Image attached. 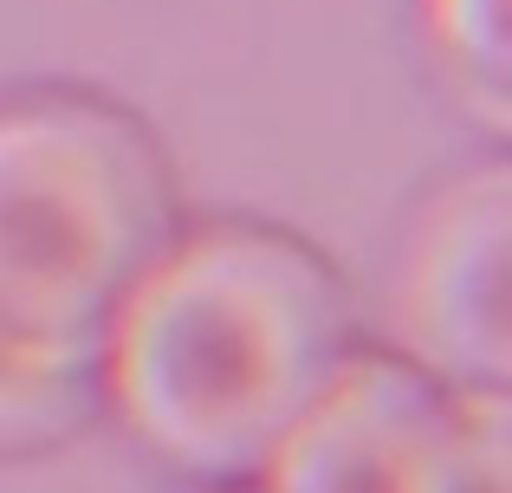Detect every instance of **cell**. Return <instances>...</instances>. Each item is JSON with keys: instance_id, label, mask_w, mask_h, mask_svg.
I'll list each match as a JSON object with an SVG mask.
<instances>
[{"instance_id": "cell-6", "label": "cell", "mask_w": 512, "mask_h": 493, "mask_svg": "<svg viewBox=\"0 0 512 493\" xmlns=\"http://www.w3.org/2000/svg\"><path fill=\"white\" fill-rule=\"evenodd\" d=\"M428 46L480 130H512V0H428Z\"/></svg>"}, {"instance_id": "cell-1", "label": "cell", "mask_w": 512, "mask_h": 493, "mask_svg": "<svg viewBox=\"0 0 512 493\" xmlns=\"http://www.w3.org/2000/svg\"><path fill=\"white\" fill-rule=\"evenodd\" d=\"M344 364L350 318L331 266L266 228L175 241L104 338V390L130 435L208 481H260Z\"/></svg>"}, {"instance_id": "cell-7", "label": "cell", "mask_w": 512, "mask_h": 493, "mask_svg": "<svg viewBox=\"0 0 512 493\" xmlns=\"http://www.w3.org/2000/svg\"><path fill=\"white\" fill-rule=\"evenodd\" d=\"M474 416V481L467 493H512V390H461Z\"/></svg>"}, {"instance_id": "cell-4", "label": "cell", "mask_w": 512, "mask_h": 493, "mask_svg": "<svg viewBox=\"0 0 512 493\" xmlns=\"http://www.w3.org/2000/svg\"><path fill=\"white\" fill-rule=\"evenodd\" d=\"M396 338L441 390H512V169L487 163L428 202L402 260Z\"/></svg>"}, {"instance_id": "cell-3", "label": "cell", "mask_w": 512, "mask_h": 493, "mask_svg": "<svg viewBox=\"0 0 512 493\" xmlns=\"http://www.w3.org/2000/svg\"><path fill=\"white\" fill-rule=\"evenodd\" d=\"M474 416L396 357H350L260 468V493H467Z\"/></svg>"}, {"instance_id": "cell-5", "label": "cell", "mask_w": 512, "mask_h": 493, "mask_svg": "<svg viewBox=\"0 0 512 493\" xmlns=\"http://www.w3.org/2000/svg\"><path fill=\"white\" fill-rule=\"evenodd\" d=\"M104 390V357L39 338L0 305V448L52 442Z\"/></svg>"}, {"instance_id": "cell-2", "label": "cell", "mask_w": 512, "mask_h": 493, "mask_svg": "<svg viewBox=\"0 0 512 493\" xmlns=\"http://www.w3.org/2000/svg\"><path fill=\"white\" fill-rule=\"evenodd\" d=\"M175 247V189L130 117L98 104L0 111V305L39 338L98 351Z\"/></svg>"}]
</instances>
